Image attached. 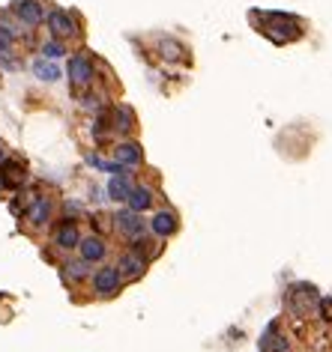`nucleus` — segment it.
I'll return each mask as SVG.
<instances>
[{"instance_id":"nucleus-1","label":"nucleus","mask_w":332,"mask_h":352,"mask_svg":"<svg viewBox=\"0 0 332 352\" xmlns=\"http://www.w3.org/2000/svg\"><path fill=\"white\" fill-rule=\"evenodd\" d=\"M284 305L293 316H309L314 307H320V296L311 284H293L284 296Z\"/></svg>"},{"instance_id":"nucleus-2","label":"nucleus","mask_w":332,"mask_h":352,"mask_svg":"<svg viewBox=\"0 0 332 352\" xmlns=\"http://www.w3.org/2000/svg\"><path fill=\"white\" fill-rule=\"evenodd\" d=\"M264 33H267L269 39H276V42H293V39H300V36H302V28L291 19V15L273 12V15H267V28H264Z\"/></svg>"},{"instance_id":"nucleus-3","label":"nucleus","mask_w":332,"mask_h":352,"mask_svg":"<svg viewBox=\"0 0 332 352\" xmlns=\"http://www.w3.org/2000/svg\"><path fill=\"white\" fill-rule=\"evenodd\" d=\"M120 278H123V275H120L117 266H114V269H111V266H108V269H99V272L93 275V289H96L99 296H111V293H117Z\"/></svg>"},{"instance_id":"nucleus-4","label":"nucleus","mask_w":332,"mask_h":352,"mask_svg":"<svg viewBox=\"0 0 332 352\" xmlns=\"http://www.w3.org/2000/svg\"><path fill=\"white\" fill-rule=\"evenodd\" d=\"M48 28H51V36H54V39L75 36V19L69 12H63V10H57V12L48 15Z\"/></svg>"},{"instance_id":"nucleus-5","label":"nucleus","mask_w":332,"mask_h":352,"mask_svg":"<svg viewBox=\"0 0 332 352\" xmlns=\"http://www.w3.org/2000/svg\"><path fill=\"white\" fill-rule=\"evenodd\" d=\"M15 15H19L28 28H37V24L45 19V10H42L39 0H19V3H15Z\"/></svg>"},{"instance_id":"nucleus-6","label":"nucleus","mask_w":332,"mask_h":352,"mask_svg":"<svg viewBox=\"0 0 332 352\" xmlns=\"http://www.w3.org/2000/svg\"><path fill=\"white\" fill-rule=\"evenodd\" d=\"M120 275L129 278V280H135V278H141L144 275V269H147V257H141V251H129L123 254V260H120Z\"/></svg>"},{"instance_id":"nucleus-7","label":"nucleus","mask_w":332,"mask_h":352,"mask_svg":"<svg viewBox=\"0 0 332 352\" xmlns=\"http://www.w3.org/2000/svg\"><path fill=\"white\" fill-rule=\"evenodd\" d=\"M114 221H117V230L123 236H129V239H138V236L144 233V221H141V215H138L135 209L132 212H117Z\"/></svg>"},{"instance_id":"nucleus-8","label":"nucleus","mask_w":332,"mask_h":352,"mask_svg":"<svg viewBox=\"0 0 332 352\" xmlns=\"http://www.w3.org/2000/svg\"><path fill=\"white\" fill-rule=\"evenodd\" d=\"M69 78H72L75 87H84L93 81V63L87 57H72L69 60Z\"/></svg>"},{"instance_id":"nucleus-9","label":"nucleus","mask_w":332,"mask_h":352,"mask_svg":"<svg viewBox=\"0 0 332 352\" xmlns=\"http://www.w3.org/2000/svg\"><path fill=\"white\" fill-rule=\"evenodd\" d=\"M21 182H24V164L21 162H3V167H0V186L19 188Z\"/></svg>"},{"instance_id":"nucleus-10","label":"nucleus","mask_w":332,"mask_h":352,"mask_svg":"<svg viewBox=\"0 0 332 352\" xmlns=\"http://www.w3.org/2000/svg\"><path fill=\"white\" fill-rule=\"evenodd\" d=\"M258 349H260V352H287V340L282 338V334H278V325H276V322L269 325L267 334L260 338Z\"/></svg>"},{"instance_id":"nucleus-11","label":"nucleus","mask_w":332,"mask_h":352,"mask_svg":"<svg viewBox=\"0 0 332 352\" xmlns=\"http://www.w3.org/2000/svg\"><path fill=\"white\" fill-rule=\"evenodd\" d=\"M54 242L60 245V248H78V245H81L78 227L72 221H63V224L57 227V233H54Z\"/></svg>"},{"instance_id":"nucleus-12","label":"nucleus","mask_w":332,"mask_h":352,"mask_svg":"<svg viewBox=\"0 0 332 352\" xmlns=\"http://www.w3.org/2000/svg\"><path fill=\"white\" fill-rule=\"evenodd\" d=\"M81 257L87 260V263H96V260H102L105 257V242L102 239H96V236H90V239H84L81 245Z\"/></svg>"},{"instance_id":"nucleus-13","label":"nucleus","mask_w":332,"mask_h":352,"mask_svg":"<svg viewBox=\"0 0 332 352\" xmlns=\"http://www.w3.org/2000/svg\"><path fill=\"white\" fill-rule=\"evenodd\" d=\"M117 164H141V146L138 144H120L114 149Z\"/></svg>"},{"instance_id":"nucleus-14","label":"nucleus","mask_w":332,"mask_h":352,"mask_svg":"<svg viewBox=\"0 0 332 352\" xmlns=\"http://www.w3.org/2000/svg\"><path fill=\"white\" fill-rule=\"evenodd\" d=\"M150 227H153V233L156 236H171L174 230H177V218H174L171 212H159L150 221Z\"/></svg>"},{"instance_id":"nucleus-15","label":"nucleus","mask_w":332,"mask_h":352,"mask_svg":"<svg viewBox=\"0 0 332 352\" xmlns=\"http://www.w3.org/2000/svg\"><path fill=\"white\" fill-rule=\"evenodd\" d=\"M48 215H51V200L48 197H37L33 200V206H30V221L37 224V227H42L48 221Z\"/></svg>"},{"instance_id":"nucleus-16","label":"nucleus","mask_w":332,"mask_h":352,"mask_svg":"<svg viewBox=\"0 0 332 352\" xmlns=\"http://www.w3.org/2000/svg\"><path fill=\"white\" fill-rule=\"evenodd\" d=\"M129 191H132V186H129L126 173H117L114 179L108 182V195H111V200H129Z\"/></svg>"},{"instance_id":"nucleus-17","label":"nucleus","mask_w":332,"mask_h":352,"mask_svg":"<svg viewBox=\"0 0 332 352\" xmlns=\"http://www.w3.org/2000/svg\"><path fill=\"white\" fill-rule=\"evenodd\" d=\"M129 206H132L135 212H144V209L153 206V195L147 188H132L129 191Z\"/></svg>"},{"instance_id":"nucleus-18","label":"nucleus","mask_w":332,"mask_h":352,"mask_svg":"<svg viewBox=\"0 0 332 352\" xmlns=\"http://www.w3.org/2000/svg\"><path fill=\"white\" fill-rule=\"evenodd\" d=\"M132 122H135L132 111H129L126 104H120V108L114 111V129H117V131H129V129H132Z\"/></svg>"},{"instance_id":"nucleus-19","label":"nucleus","mask_w":332,"mask_h":352,"mask_svg":"<svg viewBox=\"0 0 332 352\" xmlns=\"http://www.w3.org/2000/svg\"><path fill=\"white\" fill-rule=\"evenodd\" d=\"M33 72H37L42 81H57V78H60V69L45 63V60H37V63H33Z\"/></svg>"},{"instance_id":"nucleus-20","label":"nucleus","mask_w":332,"mask_h":352,"mask_svg":"<svg viewBox=\"0 0 332 352\" xmlns=\"http://www.w3.org/2000/svg\"><path fill=\"white\" fill-rule=\"evenodd\" d=\"M66 278L69 280H84L87 278V260H81V263H66Z\"/></svg>"},{"instance_id":"nucleus-21","label":"nucleus","mask_w":332,"mask_h":352,"mask_svg":"<svg viewBox=\"0 0 332 352\" xmlns=\"http://www.w3.org/2000/svg\"><path fill=\"white\" fill-rule=\"evenodd\" d=\"M12 42H15V30L6 28V24H0V54H3V51H10Z\"/></svg>"},{"instance_id":"nucleus-22","label":"nucleus","mask_w":332,"mask_h":352,"mask_svg":"<svg viewBox=\"0 0 332 352\" xmlns=\"http://www.w3.org/2000/svg\"><path fill=\"white\" fill-rule=\"evenodd\" d=\"M159 48H162V57H168V60H180L183 57V48L177 45V42H171V39H165Z\"/></svg>"},{"instance_id":"nucleus-23","label":"nucleus","mask_w":332,"mask_h":352,"mask_svg":"<svg viewBox=\"0 0 332 352\" xmlns=\"http://www.w3.org/2000/svg\"><path fill=\"white\" fill-rule=\"evenodd\" d=\"M42 54H45L48 60H60V57L66 54V48H63V45H60V42L54 39V42H48V45H42Z\"/></svg>"},{"instance_id":"nucleus-24","label":"nucleus","mask_w":332,"mask_h":352,"mask_svg":"<svg viewBox=\"0 0 332 352\" xmlns=\"http://www.w3.org/2000/svg\"><path fill=\"white\" fill-rule=\"evenodd\" d=\"M320 316L326 322H332V298H323V302H320Z\"/></svg>"},{"instance_id":"nucleus-25","label":"nucleus","mask_w":332,"mask_h":352,"mask_svg":"<svg viewBox=\"0 0 332 352\" xmlns=\"http://www.w3.org/2000/svg\"><path fill=\"white\" fill-rule=\"evenodd\" d=\"M0 162H3V146H0Z\"/></svg>"}]
</instances>
